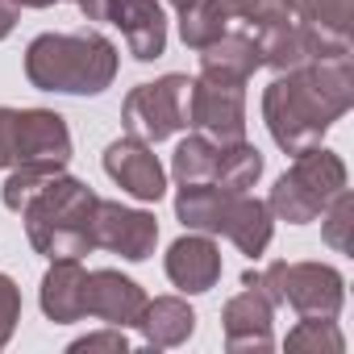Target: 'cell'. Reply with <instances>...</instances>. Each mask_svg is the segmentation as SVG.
I'll use <instances>...</instances> for the list:
<instances>
[{"label": "cell", "mask_w": 354, "mask_h": 354, "mask_svg": "<svg viewBox=\"0 0 354 354\" xmlns=\"http://www.w3.org/2000/svg\"><path fill=\"white\" fill-rule=\"evenodd\" d=\"M217 150H221V142H213L205 133H188L171 154V175L180 184H209L217 171Z\"/></svg>", "instance_id": "22"}, {"label": "cell", "mask_w": 354, "mask_h": 354, "mask_svg": "<svg viewBox=\"0 0 354 354\" xmlns=\"http://www.w3.org/2000/svg\"><path fill=\"white\" fill-rule=\"evenodd\" d=\"M283 346L288 350H313V354H342L346 337H342L333 317H300L296 329H288Z\"/></svg>", "instance_id": "25"}, {"label": "cell", "mask_w": 354, "mask_h": 354, "mask_svg": "<svg viewBox=\"0 0 354 354\" xmlns=\"http://www.w3.org/2000/svg\"><path fill=\"white\" fill-rule=\"evenodd\" d=\"M188 88L192 80L171 71L154 84H138L129 88L125 104H121V125L129 138H142L150 146L167 142L171 133L188 129Z\"/></svg>", "instance_id": "8"}, {"label": "cell", "mask_w": 354, "mask_h": 354, "mask_svg": "<svg viewBox=\"0 0 354 354\" xmlns=\"http://www.w3.org/2000/svg\"><path fill=\"white\" fill-rule=\"evenodd\" d=\"M354 104L350 55H329L296 71H279L263 88V121L283 154L321 146V138Z\"/></svg>", "instance_id": "1"}, {"label": "cell", "mask_w": 354, "mask_h": 354, "mask_svg": "<svg viewBox=\"0 0 354 354\" xmlns=\"http://www.w3.org/2000/svg\"><path fill=\"white\" fill-rule=\"evenodd\" d=\"M259 175H263V154L259 146H250L246 138L242 142H221L217 150V171H213V180L217 188H230V192H246L259 184Z\"/></svg>", "instance_id": "20"}, {"label": "cell", "mask_w": 354, "mask_h": 354, "mask_svg": "<svg viewBox=\"0 0 354 354\" xmlns=\"http://www.w3.org/2000/svg\"><path fill=\"white\" fill-rule=\"evenodd\" d=\"M67 350H71V354H92V350H117V354H125V350H129V337H125V329L109 325V329H100V333L75 337Z\"/></svg>", "instance_id": "29"}, {"label": "cell", "mask_w": 354, "mask_h": 354, "mask_svg": "<svg viewBox=\"0 0 354 354\" xmlns=\"http://www.w3.org/2000/svg\"><path fill=\"white\" fill-rule=\"evenodd\" d=\"M104 175L121 192H129L133 201H146V205L162 201V192H167V171H162L154 146L142 142V138H129V133L117 138V142H109V150H104Z\"/></svg>", "instance_id": "13"}, {"label": "cell", "mask_w": 354, "mask_h": 354, "mask_svg": "<svg viewBox=\"0 0 354 354\" xmlns=\"http://www.w3.org/2000/svg\"><path fill=\"white\" fill-rule=\"evenodd\" d=\"M17 162H71V129L55 109H9L0 104V167Z\"/></svg>", "instance_id": "7"}, {"label": "cell", "mask_w": 354, "mask_h": 354, "mask_svg": "<svg viewBox=\"0 0 354 354\" xmlns=\"http://www.w3.org/2000/svg\"><path fill=\"white\" fill-rule=\"evenodd\" d=\"M84 288H88V271L80 259H50V271L42 275V313L55 325H71L84 321Z\"/></svg>", "instance_id": "17"}, {"label": "cell", "mask_w": 354, "mask_h": 354, "mask_svg": "<svg viewBox=\"0 0 354 354\" xmlns=\"http://www.w3.org/2000/svg\"><path fill=\"white\" fill-rule=\"evenodd\" d=\"M96 192L75 175H50L46 188L26 205V238L46 259H84L92 246V217H96Z\"/></svg>", "instance_id": "3"}, {"label": "cell", "mask_w": 354, "mask_h": 354, "mask_svg": "<svg viewBox=\"0 0 354 354\" xmlns=\"http://www.w3.org/2000/svg\"><path fill=\"white\" fill-rule=\"evenodd\" d=\"M17 17H21V9L13 5V0H0V38H9V34H13Z\"/></svg>", "instance_id": "30"}, {"label": "cell", "mask_w": 354, "mask_h": 354, "mask_svg": "<svg viewBox=\"0 0 354 354\" xmlns=\"http://www.w3.org/2000/svg\"><path fill=\"white\" fill-rule=\"evenodd\" d=\"M254 42H259V59H263V67H271L275 75H279V71L308 67V63L329 59V55H350V42H346V38L321 34L317 26L300 21L296 13L283 17V21H275V26L254 30Z\"/></svg>", "instance_id": "10"}, {"label": "cell", "mask_w": 354, "mask_h": 354, "mask_svg": "<svg viewBox=\"0 0 354 354\" xmlns=\"http://www.w3.org/2000/svg\"><path fill=\"white\" fill-rule=\"evenodd\" d=\"M188 129L213 142H242L246 138V84L196 75L188 88Z\"/></svg>", "instance_id": "11"}, {"label": "cell", "mask_w": 354, "mask_h": 354, "mask_svg": "<svg viewBox=\"0 0 354 354\" xmlns=\"http://www.w3.org/2000/svg\"><path fill=\"white\" fill-rule=\"evenodd\" d=\"M92 246L113 250L129 263H146L158 246V221L146 209H129V205H117V201H96Z\"/></svg>", "instance_id": "12"}, {"label": "cell", "mask_w": 354, "mask_h": 354, "mask_svg": "<svg viewBox=\"0 0 354 354\" xmlns=\"http://www.w3.org/2000/svg\"><path fill=\"white\" fill-rule=\"evenodd\" d=\"M17 321H21V288L13 283V275L0 271V350L9 346Z\"/></svg>", "instance_id": "28"}, {"label": "cell", "mask_w": 354, "mask_h": 354, "mask_svg": "<svg viewBox=\"0 0 354 354\" xmlns=\"http://www.w3.org/2000/svg\"><path fill=\"white\" fill-rule=\"evenodd\" d=\"M259 67H263V59H259V42L250 30H230L201 50V75H209V80L246 84Z\"/></svg>", "instance_id": "18"}, {"label": "cell", "mask_w": 354, "mask_h": 354, "mask_svg": "<svg viewBox=\"0 0 354 354\" xmlns=\"http://www.w3.org/2000/svg\"><path fill=\"white\" fill-rule=\"evenodd\" d=\"M88 21H109L121 30L129 55L150 63L167 50V13L162 0H75Z\"/></svg>", "instance_id": "9"}, {"label": "cell", "mask_w": 354, "mask_h": 354, "mask_svg": "<svg viewBox=\"0 0 354 354\" xmlns=\"http://www.w3.org/2000/svg\"><path fill=\"white\" fill-rule=\"evenodd\" d=\"M346 188V162L342 154L325 150V146H308L300 154H292V167L275 180L267 209L271 217L288 221V225H308L325 213V205Z\"/></svg>", "instance_id": "5"}, {"label": "cell", "mask_w": 354, "mask_h": 354, "mask_svg": "<svg viewBox=\"0 0 354 354\" xmlns=\"http://www.w3.org/2000/svg\"><path fill=\"white\" fill-rule=\"evenodd\" d=\"M162 267H167V279L180 292L201 296V292L217 288V279H221V250L213 246L209 234H188L180 242H171Z\"/></svg>", "instance_id": "16"}, {"label": "cell", "mask_w": 354, "mask_h": 354, "mask_svg": "<svg viewBox=\"0 0 354 354\" xmlns=\"http://www.w3.org/2000/svg\"><path fill=\"white\" fill-rule=\"evenodd\" d=\"M162 5H171V9H175V13H184V9H188V5H196V0H162Z\"/></svg>", "instance_id": "32"}, {"label": "cell", "mask_w": 354, "mask_h": 354, "mask_svg": "<svg viewBox=\"0 0 354 354\" xmlns=\"http://www.w3.org/2000/svg\"><path fill=\"white\" fill-rule=\"evenodd\" d=\"M225 13L242 26V30H263V26H275L283 17H292V0H221Z\"/></svg>", "instance_id": "26"}, {"label": "cell", "mask_w": 354, "mask_h": 354, "mask_svg": "<svg viewBox=\"0 0 354 354\" xmlns=\"http://www.w3.org/2000/svg\"><path fill=\"white\" fill-rule=\"evenodd\" d=\"M17 9H50V5H63V0H13Z\"/></svg>", "instance_id": "31"}, {"label": "cell", "mask_w": 354, "mask_h": 354, "mask_svg": "<svg viewBox=\"0 0 354 354\" xmlns=\"http://www.w3.org/2000/svg\"><path fill=\"white\" fill-rule=\"evenodd\" d=\"M138 329H142L146 346L171 350V346H184L196 333V313L180 296H158V300H146V313H142Z\"/></svg>", "instance_id": "19"}, {"label": "cell", "mask_w": 354, "mask_h": 354, "mask_svg": "<svg viewBox=\"0 0 354 354\" xmlns=\"http://www.w3.org/2000/svg\"><path fill=\"white\" fill-rule=\"evenodd\" d=\"M230 30H242V26L225 13L221 0H196V5H188V9L180 13V38H184V46H192V50H205L209 42H217V38L230 34Z\"/></svg>", "instance_id": "21"}, {"label": "cell", "mask_w": 354, "mask_h": 354, "mask_svg": "<svg viewBox=\"0 0 354 354\" xmlns=\"http://www.w3.org/2000/svg\"><path fill=\"white\" fill-rule=\"evenodd\" d=\"M59 171L63 167H55V162H17V167H9L5 184H0V205H5L9 213H26V205L46 188V180L59 175Z\"/></svg>", "instance_id": "23"}, {"label": "cell", "mask_w": 354, "mask_h": 354, "mask_svg": "<svg viewBox=\"0 0 354 354\" xmlns=\"http://www.w3.org/2000/svg\"><path fill=\"white\" fill-rule=\"evenodd\" d=\"M117 63L121 55L100 30L38 34L26 46V80L63 96H100L117 80Z\"/></svg>", "instance_id": "2"}, {"label": "cell", "mask_w": 354, "mask_h": 354, "mask_svg": "<svg viewBox=\"0 0 354 354\" xmlns=\"http://www.w3.org/2000/svg\"><path fill=\"white\" fill-rule=\"evenodd\" d=\"M242 283H259L271 304H288L300 317H337L346 304V279L329 263H271L267 271H246Z\"/></svg>", "instance_id": "6"}, {"label": "cell", "mask_w": 354, "mask_h": 354, "mask_svg": "<svg viewBox=\"0 0 354 354\" xmlns=\"http://www.w3.org/2000/svg\"><path fill=\"white\" fill-rule=\"evenodd\" d=\"M292 13L308 26H317L321 34L346 38L354 30V0H292Z\"/></svg>", "instance_id": "24"}, {"label": "cell", "mask_w": 354, "mask_h": 354, "mask_svg": "<svg viewBox=\"0 0 354 354\" xmlns=\"http://www.w3.org/2000/svg\"><path fill=\"white\" fill-rule=\"evenodd\" d=\"M350 230H354V196H350V188H342V192L325 205V213H321V238H325L337 254H346V250H350Z\"/></svg>", "instance_id": "27"}, {"label": "cell", "mask_w": 354, "mask_h": 354, "mask_svg": "<svg viewBox=\"0 0 354 354\" xmlns=\"http://www.w3.org/2000/svg\"><path fill=\"white\" fill-rule=\"evenodd\" d=\"M175 217L192 234L230 238L250 259H259L271 246V234H275V217H271L267 201H259L250 192H230V188H217V184H180Z\"/></svg>", "instance_id": "4"}, {"label": "cell", "mask_w": 354, "mask_h": 354, "mask_svg": "<svg viewBox=\"0 0 354 354\" xmlns=\"http://www.w3.org/2000/svg\"><path fill=\"white\" fill-rule=\"evenodd\" d=\"M271 321H275L271 296H267L259 283H242V292L230 296L225 308H221L225 346H230L234 354H263V350H271V346H275Z\"/></svg>", "instance_id": "14"}, {"label": "cell", "mask_w": 354, "mask_h": 354, "mask_svg": "<svg viewBox=\"0 0 354 354\" xmlns=\"http://www.w3.org/2000/svg\"><path fill=\"white\" fill-rule=\"evenodd\" d=\"M146 292L113 271V267H100V271H88V288H84V317H96L104 325H117V329H138L142 313H146Z\"/></svg>", "instance_id": "15"}]
</instances>
